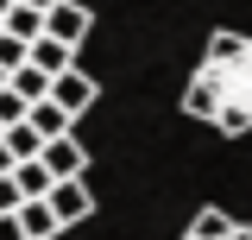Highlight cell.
<instances>
[{
	"mask_svg": "<svg viewBox=\"0 0 252 240\" xmlns=\"http://www.w3.org/2000/svg\"><path fill=\"white\" fill-rule=\"evenodd\" d=\"M0 32H6V19H0Z\"/></svg>",
	"mask_w": 252,
	"mask_h": 240,
	"instance_id": "cell-23",
	"label": "cell"
},
{
	"mask_svg": "<svg viewBox=\"0 0 252 240\" xmlns=\"http://www.w3.org/2000/svg\"><path fill=\"white\" fill-rule=\"evenodd\" d=\"M19 6H32V13H51V6H57V0H19Z\"/></svg>",
	"mask_w": 252,
	"mask_h": 240,
	"instance_id": "cell-19",
	"label": "cell"
},
{
	"mask_svg": "<svg viewBox=\"0 0 252 240\" xmlns=\"http://www.w3.org/2000/svg\"><path fill=\"white\" fill-rule=\"evenodd\" d=\"M0 133H6V126H0Z\"/></svg>",
	"mask_w": 252,
	"mask_h": 240,
	"instance_id": "cell-24",
	"label": "cell"
},
{
	"mask_svg": "<svg viewBox=\"0 0 252 240\" xmlns=\"http://www.w3.org/2000/svg\"><path fill=\"white\" fill-rule=\"evenodd\" d=\"M26 63H32V44H19V38H6V32H0V70L13 76V70H26Z\"/></svg>",
	"mask_w": 252,
	"mask_h": 240,
	"instance_id": "cell-14",
	"label": "cell"
},
{
	"mask_svg": "<svg viewBox=\"0 0 252 240\" xmlns=\"http://www.w3.org/2000/svg\"><path fill=\"white\" fill-rule=\"evenodd\" d=\"M6 82H13V76H6V70H0V89H6Z\"/></svg>",
	"mask_w": 252,
	"mask_h": 240,
	"instance_id": "cell-22",
	"label": "cell"
},
{
	"mask_svg": "<svg viewBox=\"0 0 252 240\" xmlns=\"http://www.w3.org/2000/svg\"><path fill=\"white\" fill-rule=\"evenodd\" d=\"M13 6H19V0H0V19H6V13H13Z\"/></svg>",
	"mask_w": 252,
	"mask_h": 240,
	"instance_id": "cell-21",
	"label": "cell"
},
{
	"mask_svg": "<svg viewBox=\"0 0 252 240\" xmlns=\"http://www.w3.org/2000/svg\"><path fill=\"white\" fill-rule=\"evenodd\" d=\"M240 234V221L227 209H195V221H189V240H233Z\"/></svg>",
	"mask_w": 252,
	"mask_h": 240,
	"instance_id": "cell-8",
	"label": "cell"
},
{
	"mask_svg": "<svg viewBox=\"0 0 252 240\" xmlns=\"http://www.w3.org/2000/svg\"><path fill=\"white\" fill-rule=\"evenodd\" d=\"M183 240H189V234H183ZM233 240H252V228H246V221H240V234H233Z\"/></svg>",
	"mask_w": 252,
	"mask_h": 240,
	"instance_id": "cell-20",
	"label": "cell"
},
{
	"mask_svg": "<svg viewBox=\"0 0 252 240\" xmlns=\"http://www.w3.org/2000/svg\"><path fill=\"white\" fill-rule=\"evenodd\" d=\"M44 202H51V215H57V228H76V221H89V215H94V190L76 177V183H57Z\"/></svg>",
	"mask_w": 252,
	"mask_h": 240,
	"instance_id": "cell-5",
	"label": "cell"
},
{
	"mask_svg": "<svg viewBox=\"0 0 252 240\" xmlns=\"http://www.w3.org/2000/svg\"><path fill=\"white\" fill-rule=\"evenodd\" d=\"M0 240H26V228H19V215H0Z\"/></svg>",
	"mask_w": 252,
	"mask_h": 240,
	"instance_id": "cell-17",
	"label": "cell"
},
{
	"mask_svg": "<svg viewBox=\"0 0 252 240\" xmlns=\"http://www.w3.org/2000/svg\"><path fill=\"white\" fill-rule=\"evenodd\" d=\"M183 114L208 120L227 139L252 133V38L208 32V51H202V63H195V76L183 89Z\"/></svg>",
	"mask_w": 252,
	"mask_h": 240,
	"instance_id": "cell-1",
	"label": "cell"
},
{
	"mask_svg": "<svg viewBox=\"0 0 252 240\" xmlns=\"http://www.w3.org/2000/svg\"><path fill=\"white\" fill-rule=\"evenodd\" d=\"M13 95H19L26 108H38V101H51V76L26 63V70H13Z\"/></svg>",
	"mask_w": 252,
	"mask_h": 240,
	"instance_id": "cell-12",
	"label": "cell"
},
{
	"mask_svg": "<svg viewBox=\"0 0 252 240\" xmlns=\"http://www.w3.org/2000/svg\"><path fill=\"white\" fill-rule=\"evenodd\" d=\"M26 114H32V108L19 101V95H13V82H6V89H0V126H19Z\"/></svg>",
	"mask_w": 252,
	"mask_h": 240,
	"instance_id": "cell-15",
	"label": "cell"
},
{
	"mask_svg": "<svg viewBox=\"0 0 252 240\" xmlns=\"http://www.w3.org/2000/svg\"><path fill=\"white\" fill-rule=\"evenodd\" d=\"M19 228H26V240H57V215H51V202H19Z\"/></svg>",
	"mask_w": 252,
	"mask_h": 240,
	"instance_id": "cell-10",
	"label": "cell"
},
{
	"mask_svg": "<svg viewBox=\"0 0 252 240\" xmlns=\"http://www.w3.org/2000/svg\"><path fill=\"white\" fill-rule=\"evenodd\" d=\"M13 183H19V196H26V202H44V196L57 190V183H51V171H44V158H26V164L13 171Z\"/></svg>",
	"mask_w": 252,
	"mask_h": 240,
	"instance_id": "cell-9",
	"label": "cell"
},
{
	"mask_svg": "<svg viewBox=\"0 0 252 240\" xmlns=\"http://www.w3.org/2000/svg\"><path fill=\"white\" fill-rule=\"evenodd\" d=\"M32 70H44V76L57 82V76H69V70H76V51H69V44H57V38H38V44H32Z\"/></svg>",
	"mask_w": 252,
	"mask_h": 240,
	"instance_id": "cell-6",
	"label": "cell"
},
{
	"mask_svg": "<svg viewBox=\"0 0 252 240\" xmlns=\"http://www.w3.org/2000/svg\"><path fill=\"white\" fill-rule=\"evenodd\" d=\"M6 38H19V44H38V38H44V13H32V6H13V13H6Z\"/></svg>",
	"mask_w": 252,
	"mask_h": 240,
	"instance_id": "cell-13",
	"label": "cell"
},
{
	"mask_svg": "<svg viewBox=\"0 0 252 240\" xmlns=\"http://www.w3.org/2000/svg\"><path fill=\"white\" fill-rule=\"evenodd\" d=\"M13 171H19V158H13V152L0 146V177H13Z\"/></svg>",
	"mask_w": 252,
	"mask_h": 240,
	"instance_id": "cell-18",
	"label": "cell"
},
{
	"mask_svg": "<svg viewBox=\"0 0 252 240\" xmlns=\"http://www.w3.org/2000/svg\"><path fill=\"white\" fill-rule=\"evenodd\" d=\"M19 202H26V196H19V183L0 177V215H19Z\"/></svg>",
	"mask_w": 252,
	"mask_h": 240,
	"instance_id": "cell-16",
	"label": "cell"
},
{
	"mask_svg": "<svg viewBox=\"0 0 252 240\" xmlns=\"http://www.w3.org/2000/svg\"><path fill=\"white\" fill-rule=\"evenodd\" d=\"M26 120H32V133H38V139H44V146H51V139H69V133H76V120L63 114L57 101H38V108H32Z\"/></svg>",
	"mask_w": 252,
	"mask_h": 240,
	"instance_id": "cell-7",
	"label": "cell"
},
{
	"mask_svg": "<svg viewBox=\"0 0 252 240\" xmlns=\"http://www.w3.org/2000/svg\"><path fill=\"white\" fill-rule=\"evenodd\" d=\"M0 146L13 152L19 164H26V158H44V139L32 133V120H19V126H6V133H0Z\"/></svg>",
	"mask_w": 252,
	"mask_h": 240,
	"instance_id": "cell-11",
	"label": "cell"
},
{
	"mask_svg": "<svg viewBox=\"0 0 252 240\" xmlns=\"http://www.w3.org/2000/svg\"><path fill=\"white\" fill-rule=\"evenodd\" d=\"M94 95H101V82H94L82 63H76L69 76H57V82H51V101H57L69 120H76V114H89V108H94Z\"/></svg>",
	"mask_w": 252,
	"mask_h": 240,
	"instance_id": "cell-3",
	"label": "cell"
},
{
	"mask_svg": "<svg viewBox=\"0 0 252 240\" xmlns=\"http://www.w3.org/2000/svg\"><path fill=\"white\" fill-rule=\"evenodd\" d=\"M89 32H94V13L76 6V0H57V6L44 13V38H57V44H69V51H82Z\"/></svg>",
	"mask_w": 252,
	"mask_h": 240,
	"instance_id": "cell-2",
	"label": "cell"
},
{
	"mask_svg": "<svg viewBox=\"0 0 252 240\" xmlns=\"http://www.w3.org/2000/svg\"><path fill=\"white\" fill-rule=\"evenodd\" d=\"M44 171H51V183H76L82 171H89V146L69 133V139H51L44 146Z\"/></svg>",
	"mask_w": 252,
	"mask_h": 240,
	"instance_id": "cell-4",
	"label": "cell"
}]
</instances>
